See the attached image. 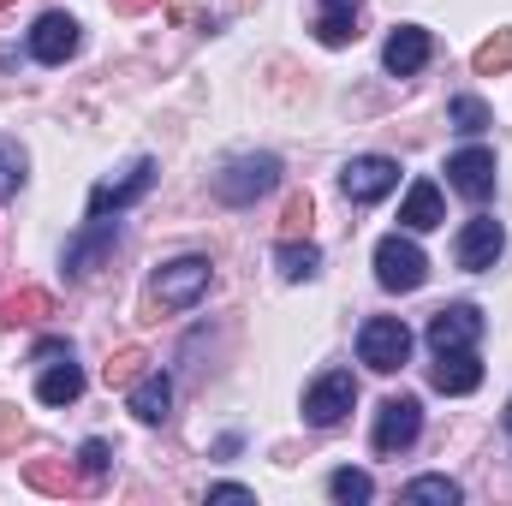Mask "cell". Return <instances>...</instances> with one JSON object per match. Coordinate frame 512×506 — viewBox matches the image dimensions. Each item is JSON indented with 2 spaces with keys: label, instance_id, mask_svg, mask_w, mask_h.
<instances>
[{
  "label": "cell",
  "instance_id": "9c48e42d",
  "mask_svg": "<svg viewBox=\"0 0 512 506\" xmlns=\"http://www.w3.org/2000/svg\"><path fill=\"white\" fill-rule=\"evenodd\" d=\"M447 185H453L465 203H489V197H495V149L471 143V149L447 155Z\"/></svg>",
  "mask_w": 512,
  "mask_h": 506
},
{
  "label": "cell",
  "instance_id": "4316f807",
  "mask_svg": "<svg viewBox=\"0 0 512 506\" xmlns=\"http://www.w3.org/2000/svg\"><path fill=\"white\" fill-rule=\"evenodd\" d=\"M143 364H149L143 346H120V352L108 358V387H131V381L143 376Z\"/></svg>",
  "mask_w": 512,
  "mask_h": 506
},
{
  "label": "cell",
  "instance_id": "30bf717a",
  "mask_svg": "<svg viewBox=\"0 0 512 506\" xmlns=\"http://www.w3.org/2000/svg\"><path fill=\"white\" fill-rule=\"evenodd\" d=\"M483 340V310L477 304H441L429 316V352H471Z\"/></svg>",
  "mask_w": 512,
  "mask_h": 506
},
{
  "label": "cell",
  "instance_id": "7a4b0ae2",
  "mask_svg": "<svg viewBox=\"0 0 512 506\" xmlns=\"http://www.w3.org/2000/svg\"><path fill=\"white\" fill-rule=\"evenodd\" d=\"M274 185H280V161L274 155H239V161H227L215 173V197L233 203V209H251L256 197H268Z\"/></svg>",
  "mask_w": 512,
  "mask_h": 506
},
{
  "label": "cell",
  "instance_id": "277c9868",
  "mask_svg": "<svg viewBox=\"0 0 512 506\" xmlns=\"http://www.w3.org/2000/svg\"><path fill=\"white\" fill-rule=\"evenodd\" d=\"M358 358H364L376 376L405 370V358H411V328H405L399 316H370V322L358 328Z\"/></svg>",
  "mask_w": 512,
  "mask_h": 506
},
{
  "label": "cell",
  "instance_id": "9a60e30c",
  "mask_svg": "<svg viewBox=\"0 0 512 506\" xmlns=\"http://www.w3.org/2000/svg\"><path fill=\"white\" fill-rule=\"evenodd\" d=\"M441 221H447L441 185H435V179H417V185L405 191V203H399V227H405V233H429V227H441Z\"/></svg>",
  "mask_w": 512,
  "mask_h": 506
},
{
  "label": "cell",
  "instance_id": "e575fe53",
  "mask_svg": "<svg viewBox=\"0 0 512 506\" xmlns=\"http://www.w3.org/2000/svg\"><path fill=\"white\" fill-rule=\"evenodd\" d=\"M0 6H12V0H0Z\"/></svg>",
  "mask_w": 512,
  "mask_h": 506
},
{
  "label": "cell",
  "instance_id": "603a6c76",
  "mask_svg": "<svg viewBox=\"0 0 512 506\" xmlns=\"http://www.w3.org/2000/svg\"><path fill=\"white\" fill-rule=\"evenodd\" d=\"M328 495H334L340 506H364V501H376V477L346 465V471H334V477H328Z\"/></svg>",
  "mask_w": 512,
  "mask_h": 506
},
{
  "label": "cell",
  "instance_id": "4dcf8cb0",
  "mask_svg": "<svg viewBox=\"0 0 512 506\" xmlns=\"http://www.w3.org/2000/svg\"><path fill=\"white\" fill-rule=\"evenodd\" d=\"M209 501H256L245 483H209Z\"/></svg>",
  "mask_w": 512,
  "mask_h": 506
},
{
  "label": "cell",
  "instance_id": "ac0fdd59",
  "mask_svg": "<svg viewBox=\"0 0 512 506\" xmlns=\"http://www.w3.org/2000/svg\"><path fill=\"white\" fill-rule=\"evenodd\" d=\"M48 316H54V298L42 286H18L12 298H0V322H12V328H36Z\"/></svg>",
  "mask_w": 512,
  "mask_h": 506
},
{
  "label": "cell",
  "instance_id": "d6a6232c",
  "mask_svg": "<svg viewBox=\"0 0 512 506\" xmlns=\"http://www.w3.org/2000/svg\"><path fill=\"white\" fill-rule=\"evenodd\" d=\"M114 12H126V18H137V12H149V6H161V0H108Z\"/></svg>",
  "mask_w": 512,
  "mask_h": 506
},
{
  "label": "cell",
  "instance_id": "f1b7e54d",
  "mask_svg": "<svg viewBox=\"0 0 512 506\" xmlns=\"http://www.w3.org/2000/svg\"><path fill=\"white\" fill-rule=\"evenodd\" d=\"M310 215H316V209H310V191H292V197H286V209H280V233H286V239H298V233L310 227Z\"/></svg>",
  "mask_w": 512,
  "mask_h": 506
},
{
  "label": "cell",
  "instance_id": "ba28073f",
  "mask_svg": "<svg viewBox=\"0 0 512 506\" xmlns=\"http://www.w3.org/2000/svg\"><path fill=\"white\" fill-rule=\"evenodd\" d=\"M507 251V227L501 221H489V215H477V221H465L459 227V239H453V262L465 268V274H483V268H495Z\"/></svg>",
  "mask_w": 512,
  "mask_h": 506
},
{
  "label": "cell",
  "instance_id": "7c38bea8",
  "mask_svg": "<svg viewBox=\"0 0 512 506\" xmlns=\"http://www.w3.org/2000/svg\"><path fill=\"white\" fill-rule=\"evenodd\" d=\"M149 185H155V161L143 155V161H131L120 179H102V185L90 191V221H108V215H120L126 203H137V197L149 191Z\"/></svg>",
  "mask_w": 512,
  "mask_h": 506
},
{
  "label": "cell",
  "instance_id": "8992f818",
  "mask_svg": "<svg viewBox=\"0 0 512 506\" xmlns=\"http://www.w3.org/2000/svg\"><path fill=\"white\" fill-rule=\"evenodd\" d=\"M352 405H358V381H352V370H328V376H316L310 387H304V423H316V429L346 423Z\"/></svg>",
  "mask_w": 512,
  "mask_h": 506
},
{
  "label": "cell",
  "instance_id": "ffe728a7",
  "mask_svg": "<svg viewBox=\"0 0 512 506\" xmlns=\"http://www.w3.org/2000/svg\"><path fill=\"white\" fill-rule=\"evenodd\" d=\"M274 268H280V280H316L322 274V251L310 239H280L274 245Z\"/></svg>",
  "mask_w": 512,
  "mask_h": 506
},
{
  "label": "cell",
  "instance_id": "f546056e",
  "mask_svg": "<svg viewBox=\"0 0 512 506\" xmlns=\"http://www.w3.org/2000/svg\"><path fill=\"white\" fill-rule=\"evenodd\" d=\"M108 465H114V453H108V441H84L78 447V471L96 483V477H108Z\"/></svg>",
  "mask_w": 512,
  "mask_h": 506
},
{
  "label": "cell",
  "instance_id": "8fae6325",
  "mask_svg": "<svg viewBox=\"0 0 512 506\" xmlns=\"http://www.w3.org/2000/svg\"><path fill=\"white\" fill-rule=\"evenodd\" d=\"M78 18L72 12H42L36 24H30V60H42V66H66L72 54H78Z\"/></svg>",
  "mask_w": 512,
  "mask_h": 506
},
{
  "label": "cell",
  "instance_id": "484cf974",
  "mask_svg": "<svg viewBox=\"0 0 512 506\" xmlns=\"http://www.w3.org/2000/svg\"><path fill=\"white\" fill-rule=\"evenodd\" d=\"M405 501H441V506H453V501H465V489H459L453 477H411V483H405Z\"/></svg>",
  "mask_w": 512,
  "mask_h": 506
},
{
  "label": "cell",
  "instance_id": "44dd1931",
  "mask_svg": "<svg viewBox=\"0 0 512 506\" xmlns=\"http://www.w3.org/2000/svg\"><path fill=\"white\" fill-rule=\"evenodd\" d=\"M78 393H84V370H78L72 358H66V364H48L42 381H36V399H42V405H72Z\"/></svg>",
  "mask_w": 512,
  "mask_h": 506
},
{
  "label": "cell",
  "instance_id": "836d02e7",
  "mask_svg": "<svg viewBox=\"0 0 512 506\" xmlns=\"http://www.w3.org/2000/svg\"><path fill=\"white\" fill-rule=\"evenodd\" d=\"M507 429H512V405H507Z\"/></svg>",
  "mask_w": 512,
  "mask_h": 506
},
{
  "label": "cell",
  "instance_id": "52a82bcc",
  "mask_svg": "<svg viewBox=\"0 0 512 506\" xmlns=\"http://www.w3.org/2000/svg\"><path fill=\"white\" fill-rule=\"evenodd\" d=\"M393 185H399V161H393V155H352V161L340 167V191H346L352 203H382Z\"/></svg>",
  "mask_w": 512,
  "mask_h": 506
},
{
  "label": "cell",
  "instance_id": "d4e9b609",
  "mask_svg": "<svg viewBox=\"0 0 512 506\" xmlns=\"http://www.w3.org/2000/svg\"><path fill=\"white\" fill-rule=\"evenodd\" d=\"M24 167H30L24 143H18V137H0V197H12V191L24 185Z\"/></svg>",
  "mask_w": 512,
  "mask_h": 506
},
{
  "label": "cell",
  "instance_id": "5bb4252c",
  "mask_svg": "<svg viewBox=\"0 0 512 506\" xmlns=\"http://www.w3.org/2000/svg\"><path fill=\"white\" fill-rule=\"evenodd\" d=\"M429 387H435V393H447V399L477 393V387H483V364H477V352H435Z\"/></svg>",
  "mask_w": 512,
  "mask_h": 506
},
{
  "label": "cell",
  "instance_id": "e0dca14e",
  "mask_svg": "<svg viewBox=\"0 0 512 506\" xmlns=\"http://www.w3.org/2000/svg\"><path fill=\"white\" fill-rule=\"evenodd\" d=\"M358 12H364V0H322V12H316V42H322V48H346V42L358 36Z\"/></svg>",
  "mask_w": 512,
  "mask_h": 506
},
{
  "label": "cell",
  "instance_id": "7402d4cb",
  "mask_svg": "<svg viewBox=\"0 0 512 506\" xmlns=\"http://www.w3.org/2000/svg\"><path fill=\"white\" fill-rule=\"evenodd\" d=\"M24 483L42 489V495H78V489H84L66 459H30V465H24Z\"/></svg>",
  "mask_w": 512,
  "mask_h": 506
},
{
  "label": "cell",
  "instance_id": "2e32d148",
  "mask_svg": "<svg viewBox=\"0 0 512 506\" xmlns=\"http://www.w3.org/2000/svg\"><path fill=\"white\" fill-rule=\"evenodd\" d=\"M131 417L137 423H167V411H173V381L161 376V370H143V376L131 381Z\"/></svg>",
  "mask_w": 512,
  "mask_h": 506
},
{
  "label": "cell",
  "instance_id": "6da1fadb",
  "mask_svg": "<svg viewBox=\"0 0 512 506\" xmlns=\"http://www.w3.org/2000/svg\"><path fill=\"white\" fill-rule=\"evenodd\" d=\"M209 280H215L209 256H173V262H161V268H155L149 298H155L161 310H191V304L209 292Z\"/></svg>",
  "mask_w": 512,
  "mask_h": 506
},
{
  "label": "cell",
  "instance_id": "3957f363",
  "mask_svg": "<svg viewBox=\"0 0 512 506\" xmlns=\"http://www.w3.org/2000/svg\"><path fill=\"white\" fill-rule=\"evenodd\" d=\"M376 280H382L387 292H417V286L429 280V256L417 251L411 233H387V239H376Z\"/></svg>",
  "mask_w": 512,
  "mask_h": 506
},
{
  "label": "cell",
  "instance_id": "1f68e13d",
  "mask_svg": "<svg viewBox=\"0 0 512 506\" xmlns=\"http://www.w3.org/2000/svg\"><path fill=\"white\" fill-rule=\"evenodd\" d=\"M18 435H24V417H18V411H0V447L18 441Z\"/></svg>",
  "mask_w": 512,
  "mask_h": 506
},
{
  "label": "cell",
  "instance_id": "4fadbf2b",
  "mask_svg": "<svg viewBox=\"0 0 512 506\" xmlns=\"http://www.w3.org/2000/svg\"><path fill=\"white\" fill-rule=\"evenodd\" d=\"M429 54H435V36H429L423 24H399L382 48V66L393 78H417V72L429 66Z\"/></svg>",
  "mask_w": 512,
  "mask_h": 506
},
{
  "label": "cell",
  "instance_id": "cb8c5ba5",
  "mask_svg": "<svg viewBox=\"0 0 512 506\" xmlns=\"http://www.w3.org/2000/svg\"><path fill=\"white\" fill-rule=\"evenodd\" d=\"M471 66H477V78H501V72H512V30H495V36L471 54Z\"/></svg>",
  "mask_w": 512,
  "mask_h": 506
},
{
  "label": "cell",
  "instance_id": "83f0119b",
  "mask_svg": "<svg viewBox=\"0 0 512 506\" xmlns=\"http://www.w3.org/2000/svg\"><path fill=\"white\" fill-rule=\"evenodd\" d=\"M447 120H453L459 131H483L489 126V108H483L477 96H453V102H447Z\"/></svg>",
  "mask_w": 512,
  "mask_h": 506
},
{
  "label": "cell",
  "instance_id": "d6986e66",
  "mask_svg": "<svg viewBox=\"0 0 512 506\" xmlns=\"http://www.w3.org/2000/svg\"><path fill=\"white\" fill-rule=\"evenodd\" d=\"M108 245H114V227H108V221H90V227L66 245V268H72L78 280H84V274H96V256L108 251Z\"/></svg>",
  "mask_w": 512,
  "mask_h": 506
},
{
  "label": "cell",
  "instance_id": "5b68a950",
  "mask_svg": "<svg viewBox=\"0 0 512 506\" xmlns=\"http://www.w3.org/2000/svg\"><path fill=\"white\" fill-rule=\"evenodd\" d=\"M417 435H423V405H417L411 393H393V399H382V405H376V429H370V447H376L382 459L405 453Z\"/></svg>",
  "mask_w": 512,
  "mask_h": 506
}]
</instances>
